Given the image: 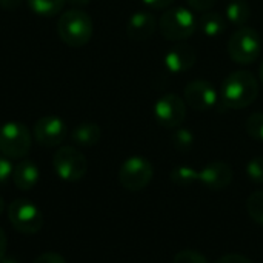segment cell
Segmentation results:
<instances>
[{
  "instance_id": "obj_1",
  "label": "cell",
  "mask_w": 263,
  "mask_h": 263,
  "mask_svg": "<svg viewBox=\"0 0 263 263\" xmlns=\"http://www.w3.org/2000/svg\"><path fill=\"white\" fill-rule=\"evenodd\" d=\"M259 96V82L250 71H234L222 83V102L227 108L243 109L256 102Z\"/></svg>"
},
{
  "instance_id": "obj_2",
  "label": "cell",
  "mask_w": 263,
  "mask_h": 263,
  "mask_svg": "<svg viewBox=\"0 0 263 263\" xmlns=\"http://www.w3.org/2000/svg\"><path fill=\"white\" fill-rule=\"evenodd\" d=\"M92 32V18L82 9H68L57 22V34L60 40L71 48L85 46L91 40Z\"/></svg>"
},
{
  "instance_id": "obj_3",
  "label": "cell",
  "mask_w": 263,
  "mask_h": 263,
  "mask_svg": "<svg viewBox=\"0 0 263 263\" xmlns=\"http://www.w3.org/2000/svg\"><path fill=\"white\" fill-rule=\"evenodd\" d=\"M197 18L185 6L168 8L159 18V31L166 40L182 42L194 35L197 31Z\"/></svg>"
},
{
  "instance_id": "obj_4",
  "label": "cell",
  "mask_w": 263,
  "mask_h": 263,
  "mask_svg": "<svg viewBox=\"0 0 263 263\" xmlns=\"http://www.w3.org/2000/svg\"><path fill=\"white\" fill-rule=\"evenodd\" d=\"M263 40L260 34L251 26L239 28L228 39V55L239 65H250L260 57Z\"/></svg>"
},
{
  "instance_id": "obj_5",
  "label": "cell",
  "mask_w": 263,
  "mask_h": 263,
  "mask_svg": "<svg viewBox=\"0 0 263 263\" xmlns=\"http://www.w3.org/2000/svg\"><path fill=\"white\" fill-rule=\"evenodd\" d=\"M32 146V134L20 122H6L0 126V154L8 159H23Z\"/></svg>"
},
{
  "instance_id": "obj_6",
  "label": "cell",
  "mask_w": 263,
  "mask_h": 263,
  "mask_svg": "<svg viewBox=\"0 0 263 263\" xmlns=\"http://www.w3.org/2000/svg\"><path fill=\"white\" fill-rule=\"evenodd\" d=\"M8 220L12 228L22 234H35L43 227L40 208L28 199H15L8 206Z\"/></svg>"
},
{
  "instance_id": "obj_7",
  "label": "cell",
  "mask_w": 263,
  "mask_h": 263,
  "mask_svg": "<svg viewBox=\"0 0 263 263\" xmlns=\"http://www.w3.org/2000/svg\"><path fill=\"white\" fill-rule=\"evenodd\" d=\"M55 174L65 182H79L88 173V160L82 151L72 146H60L52 157Z\"/></svg>"
},
{
  "instance_id": "obj_8",
  "label": "cell",
  "mask_w": 263,
  "mask_h": 263,
  "mask_svg": "<svg viewBox=\"0 0 263 263\" xmlns=\"http://www.w3.org/2000/svg\"><path fill=\"white\" fill-rule=\"evenodd\" d=\"M154 176V168L151 162L140 156H133L126 159L119 170V183L131 193L145 190Z\"/></svg>"
},
{
  "instance_id": "obj_9",
  "label": "cell",
  "mask_w": 263,
  "mask_h": 263,
  "mask_svg": "<svg viewBox=\"0 0 263 263\" xmlns=\"http://www.w3.org/2000/svg\"><path fill=\"white\" fill-rule=\"evenodd\" d=\"M186 102L177 94H163L154 105L156 122L168 129L179 128L186 119Z\"/></svg>"
},
{
  "instance_id": "obj_10",
  "label": "cell",
  "mask_w": 263,
  "mask_h": 263,
  "mask_svg": "<svg viewBox=\"0 0 263 263\" xmlns=\"http://www.w3.org/2000/svg\"><path fill=\"white\" fill-rule=\"evenodd\" d=\"M68 134L66 123L57 116H43L40 117L32 128V137L40 146L54 148L59 146Z\"/></svg>"
},
{
  "instance_id": "obj_11",
  "label": "cell",
  "mask_w": 263,
  "mask_h": 263,
  "mask_svg": "<svg viewBox=\"0 0 263 263\" xmlns=\"http://www.w3.org/2000/svg\"><path fill=\"white\" fill-rule=\"evenodd\" d=\"M183 99L190 108H193L194 111H203V112L213 109L219 102L217 91L213 86V83L208 80H202V79L193 80L186 85L183 91Z\"/></svg>"
},
{
  "instance_id": "obj_12",
  "label": "cell",
  "mask_w": 263,
  "mask_h": 263,
  "mask_svg": "<svg viewBox=\"0 0 263 263\" xmlns=\"http://www.w3.org/2000/svg\"><path fill=\"white\" fill-rule=\"evenodd\" d=\"M199 182L210 191H222L233 182V170L225 162H211L199 171Z\"/></svg>"
},
{
  "instance_id": "obj_13",
  "label": "cell",
  "mask_w": 263,
  "mask_h": 263,
  "mask_svg": "<svg viewBox=\"0 0 263 263\" xmlns=\"http://www.w3.org/2000/svg\"><path fill=\"white\" fill-rule=\"evenodd\" d=\"M165 66L171 74H183L197 62V52L191 45L177 43L165 54Z\"/></svg>"
},
{
  "instance_id": "obj_14",
  "label": "cell",
  "mask_w": 263,
  "mask_h": 263,
  "mask_svg": "<svg viewBox=\"0 0 263 263\" xmlns=\"http://www.w3.org/2000/svg\"><path fill=\"white\" fill-rule=\"evenodd\" d=\"M159 28V22L156 15L149 11H137L134 12L126 23V34L134 42L148 40L153 37L156 29Z\"/></svg>"
},
{
  "instance_id": "obj_15",
  "label": "cell",
  "mask_w": 263,
  "mask_h": 263,
  "mask_svg": "<svg viewBox=\"0 0 263 263\" xmlns=\"http://www.w3.org/2000/svg\"><path fill=\"white\" fill-rule=\"evenodd\" d=\"M39 168L31 160H20L12 171V182L20 191H31L39 183Z\"/></svg>"
},
{
  "instance_id": "obj_16",
  "label": "cell",
  "mask_w": 263,
  "mask_h": 263,
  "mask_svg": "<svg viewBox=\"0 0 263 263\" xmlns=\"http://www.w3.org/2000/svg\"><path fill=\"white\" fill-rule=\"evenodd\" d=\"M199 29L210 39H217L227 31V17L216 11H206L197 18Z\"/></svg>"
},
{
  "instance_id": "obj_17",
  "label": "cell",
  "mask_w": 263,
  "mask_h": 263,
  "mask_svg": "<svg viewBox=\"0 0 263 263\" xmlns=\"http://www.w3.org/2000/svg\"><path fill=\"white\" fill-rule=\"evenodd\" d=\"M100 137H102V129H100L99 125H96V123H92V122L79 123V125L72 129V134H71L72 142H74L77 146H83V148L94 146L96 143H99Z\"/></svg>"
},
{
  "instance_id": "obj_18",
  "label": "cell",
  "mask_w": 263,
  "mask_h": 263,
  "mask_svg": "<svg viewBox=\"0 0 263 263\" xmlns=\"http://www.w3.org/2000/svg\"><path fill=\"white\" fill-rule=\"evenodd\" d=\"M225 12L227 22L237 28L247 26L248 20L251 18V6L247 0H230Z\"/></svg>"
},
{
  "instance_id": "obj_19",
  "label": "cell",
  "mask_w": 263,
  "mask_h": 263,
  "mask_svg": "<svg viewBox=\"0 0 263 263\" xmlns=\"http://www.w3.org/2000/svg\"><path fill=\"white\" fill-rule=\"evenodd\" d=\"M26 3L34 14L42 17H52L63 9L66 0H26Z\"/></svg>"
},
{
  "instance_id": "obj_20",
  "label": "cell",
  "mask_w": 263,
  "mask_h": 263,
  "mask_svg": "<svg viewBox=\"0 0 263 263\" xmlns=\"http://www.w3.org/2000/svg\"><path fill=\"white\" fill-rule=\"evenodd\" d=\"M171 145L174 146L176 151L186 154L193 149L194 146V136L190 129L185 128H176V131L171 134Z\"/></svg>"
},
{
  "instance_id": "obj_21",
  "label": "cell",
  "mask_w": 263,
  "mask_h": 263,
  "mask_svg": "<svg viewBox=\"0 0 263 263\" xmlns=\"http://www.w3.org/2000/svg\"><path fill=\"white\" fill-rule=\"evenodd\" d=\"M170 179L173 183L179 185V186H191L196 182H199V173L191 168V166H177L171 171Z\"/></svg>"
},
{
  "instance_id": "obj_22",
  "label": "cell",
  "mask_w": 263,
  "mask_h": 263,
  "mask_svg": "<svg viewBox=\"0 0 263 263\" xmlns=\"http://www.w3.org/2000/svg\"><path fill=\"white\" fill-rule=\"evenodd\" d=\"M247 211L256 223L263 225V190L250 194L247 199Z\"/></svg>"
},
{
  "instance_id": "obj_23",
  "label": "cell",
  "mask_w": 263,
  "mask_h": 263,
  "mask_svg": "<svg viewBox=\"0 0 263 263\" xmlns=\"http://www.w3.org/2000/svg\"><path fill=\"white\" fill-rule=\"evenodd\" d=\"M245 129L250 137L263 142V112H253L245 122Z\"/></svg>"
},
{
  "instance_id": "obj_24",
  "label": "cell",
  "mask_w": 263,
  "mask_h": 263,
  "mask_svg": "<svg viewBox=\"0 0 263 263\" xmlns=\"http://www.w3.org/2000/svg\"><path fill=\"white\" fill-rule=\"evenodd\" d=\"M247 176L251 182L263 185V156H257L247 165Z\"/></svg>"
},
{
  "instance_id": "obj_25",
  "label": "cell",
  "mask_w": 263,
  "mask_h": 263,
  "mask_svg": "<svg viewBox=\"0 0 263 263\" xmlns=\"http://www.w3.org/2000/svg\"><path fill=\"white\" fill-rule=\"evenodd\" d=\"M173 263H210L208 259L194 250H183L180 253H177L173 259Z\"/></svg>"
},
{
  "instance_id": "obj_26",
  "label": "cell",
  "mask_w": 263,
  "mask_h": 263,
  "mask_svg": "<svg viewBox=\"0 0 263 263\" xmlns=\"http://www.w3.org/2000/svg\"><path fill=\"white\" fill-rule=\"evenodd\" d=\"M12 171H14V165L11 163V159L0 154V185L6 183L12 177Z\"/></svg>"
},
{
  "instance_id": "obj_27",
  "label": "cell",
  "mask_w": 263,
  "mask_h": 263,
  "mask_svg": "<svg viewBox=\"0 0 263 263\" xmlns=\"http://www.w3.org/2000/svg\"><path fill=\"white\" fill-rule=\"evenodd\" d=\"M217 0H186V3L194 9V11H199V12H206V11H211V8L216 5Z\"/></svg>"
},
{
  "instance_id": "obj_28",
  "label": "cell",
  "mask_w": 263,
  "mask_h": 263,
  "mask_svg": "<svg viewBox=\"0 0 263 263\" xmlns=\"http://www.w3.org/2000/svg\"><path fill=\"white\" fill-rule=\"evenodd\" d=\"M34 263H66V260L60 256V254H57V253H54V251H48V253H43V254H40Z\"/></svg>"
},
{
  "instance_id": "obj_29",
  "label": "cell",
  "mask_w": 263,
  "mask_h": 263,
  "mask_svg": "<svg viewBox=\"0 0 263 263\" xmlns=\"http://www.w3.org/2000/svg\"><path fill=\"white\" fill-rule=\"evenodd\" d=\"M216 263H253L248 257L240 256V254H227L222 256Z\"/></svg>"
},
{
  "instance_id": "obj_30",
  "label": "cell",
  "mask_w": 263,
  "mask_h": 263,
  "mask_svg": "<svg viewBox=\"0 0 263 263\" xmlns=\"http://www.w3.org/2000/svg\"><path fill=\"white\" fill-rule=\"evenodd\" d=\"M142 2L153 9H165V8L168 9L174 3V0H142Z\"/></svg>"
},
{
  "instance_id": "obj_31",
  "label": "cell",
  "mask_w": 263,
  "mask_h": 263,
  "mask_svg": "<svg viewBox=\"0 0 263 263\" xmlns=\"http://www.w3.org/2000/svg\"><path fill=\"white\" fill-rule=\"evenodd\" d=\"M23 0H0V8L6 9V11H12L15 8H18L22 5Z\"/></svg>"
},
{
  "instance_id": "obj_32",
  "label": "cell",
  "mask_w": 263,
  "mask_h": 263,
  "mask_svg": "<svg viewBox=\"0 0 263 263\" xmlns=\"http://www.w3.org/2000/svg\"><path fill=\"white\" fill-rule=\"evenodd\" d=\"M6 250H8V239L5 231L0 228V260L6 256Z\"/></svg>"
},
{
  "instance_id": "obj_33",
  "label": "cell",
  "mask_w": 263,
  "mask_h": 263,
  "mask_svg": "<svg viewBox=\"0 0 263 263\" xmlns=\"http://www.w3.org/2000/svg\"><path fill=\"white\" fill-rule=\"evenodd\" d=\"M91 0H66V3H71V5H74V6H85V5H88Z\"/></svg>"
},
{
  "instance_id": "obj_34",
  "label": "cell",
  "mask_w": 263,
  "mask_h": 263,
  "mask_svg": "<svg viewBox=\"0 0 263 263\" xmlns=\"http://www.w3.org/2000/svg\"><path fill=\"white\" fill-rule=\"evenodd\" d=\"M0 263H20V262H18L17 259H14V257H6V256H5V257L0 260Z\"/></svg>"
},
{
  "instance_id": "obj_35",
  "label": "cell",
  "mask_w": 263,
  "mask_h": 263,
  "mask_svg": "<svg viewBox=\"0 0 263 263\" xmlns=\"http://www.w3.org/2000/svg\"><path fill=\"white\" fill-rule=\"evenodd\" d=\"M3 210H5V200H3V197L0 196V216H2V213H3Z\"/></svg>"
},
{
  "instance_id": "obj_36",
  "label": "cell",
  "mask_w": 263,
  "mask_h": 263,
  "mask_svg": "<svg viewBox=\"0 0 263 263\" xmlns=\"http://www.w3.org/2000/svg\"><path fill=\"white\" fill-rule=\"evenodd\" d=\"M260 82H262V85H263V63H262V66H260Z\"/></svg>"
}]
</instances>
